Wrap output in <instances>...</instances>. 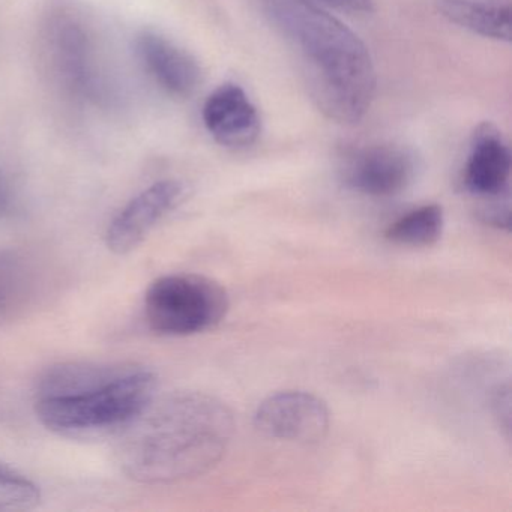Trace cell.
Here are the masks:
<instances>
[{
  "instance_id": "cell-1",
  "label": "cell",
  "mask_w": 512,
  "mask_h": 512,
  "mask_svg": "<svg viewBox=\"0 0 512 512\" xmlns=\"http://www.w3.org/2000/svg\"><path fill=\"white\" fill-rule=\"evenodd\" d=\"M235 434L232 410L200 391L157 398L118 434L119 464L145 485H170L205 475L229 449Z\"/></svg>"
},
{
  "instance_id": "cell-2",
  "label": "cell",
  "mask_w": 512,
  "mask_h": 512,
  "mask_svg": "<svg viewBox=\"0 0 512 512\" xmlns=\"http://www.w3.org/2000/svg\"><path fill=\"white\" fill-rule=\"evenodd\" d=\"M268 13L298 61L314 106L338 124L361 122L377 85L364 41L307 0H268Z\"/></svg>"
},
{
  "instance_id": "cell-3",
  "label": "cell",
  "mask_w": 512,
  "mask_h": 512,
  "mask_svg": "<svg viewBox=\"0 0 512 512\" xmlns=\"http://www.w3.org/2000/svg\"><path fill=\"white\" fill-rule=\"evenodd\" d=\"M157 386L154 371L136 362H59L35 382V415L68 439L119 434L157 397Z\"/></svg>"
},
{
  "instance_id": "cell-4",
  "label": "cell",
  "mask_w": 512,
  "mask_h": 512,
  "mask_svg": "<svg viewBox=\"0 0 512 512\" xmlns=\"http://www.w3.org/2000/svg\"><path fill=\"white\" fill-rule=\"evenodd\" d=\"M226 289L199 274H167L152 281L143 299L149 328L166 337H188L215 328L229 311Z\"/></svg>"
},
{
  "instance_id": "cell-5",
  "label": "cell",
  "mask_w": 512,
  "mask_h": 512,
  "mask_svg": "<svg viewBox=\"0 0 512 512\" xmlns=\"http://www.w3.org/2000/svg\"><path fill=\"white\" fill-rule=\"evenodd\" d=\"M254 425L268 439L313 445L328 434L331 412L313 392L289 389L269 395L257 406Z\"/></svg>"
},
{
  "instance_id": "cell-6",
  "label": "cell",
  "mask_w": 512,
  "mask_h": 512,
  "mask_svg": "<svg viewBox=\"0 0 512 512\" xmlns=\"http://www.w3.org/2000/svg\"><path fill=\"white\" fill-rule=\"evenodd\" d=\"M418 172L415 154L392 143L350 149L340 164V178L349 190L370 197L403 193Z\"/></svg>"
},
{
  "instance_id": "cell-7",
  "label": "cell",
  "mask_w": 512,
  "mask_h": 512,
  "mask_svg": "<svg viewBox=\"0 0 512 512\" xmlns=\"http://www.w3.org/2000/svg\"><path fill=\"white\" fill-rule=\"evenodd\" d=\"M185 196L187 187L176 179L149 185L110 221L106 230L107 248L118 256L137 250L155 227L184 202Z\"/></svg>"
},
{
  "instance_id": "cell-8",
  "label": "cell",
  "mask_w": 512,
  "mask_h": 512,
  "mask_svg": "<svg viewBox=\"0 0 512 512\" xmlns=\"http://www.w3.org/2000/svg\"><path fill=\"white\" fill-rule=\"evenodd\" d=\"M511 152L502 133L493 124L478 125L470 139V151L463 170V185L479 199L509 196Z\"/></svg>"
},
{
  "instance_id": "cell-9",
  "label": "cell",
  "mask_w": 512,
  "mask_h": 512,
  "mask_svg": "<svg viewBox=\"0 0 512 512\" xmlns=\"http://www.w3.org/2000/svg\"><path fill=\"white\" fill-rule=\"evenodd\" d=\"M202 118L208 133L224 148H250L259 139V112L235 83H224L209 95Z\"/></svg>"
},
{
  "instance_id": "cell-10",
  "label": "cell",
  "mask_w": 512,
  "mask_h": 512,
  "mask_svg": "<svg viewBox=\"0 0 512 512\" xmlns=\"http://www.w3.org/2000/svg\"><path fill=\"white\" fill-rule=\"evenodd\" d=\"M46 40L50 65L59 82L73 94H89L95 76L88 32L76 19L59 16L50 23Z\"/></svg>"
},
{
  "instance_id": "cell-11",
  "label": "cell",
  "mask_w": 512,
  "mask_h": 512,
  "mask_svg": "<svg viewBox=\"0 0 512 512\" xmlns=\"http://www.w3.org/2000/svg\"><path fill=\"white\" fill-rule=\"evenodd\" d=\"M136 49L146 73L167 94L188 98L199 89L202 83L199 64L169 38L145 31L137 37Z\"/></svg>"
},
{
  "instance_id": "cell-12",
  "label": "cell",
  "mask_w": 512,
  "mask_h": 512,
  "mask_svg": "<svg viewBox=\"0 0 512 512\" xmlns=\"http://www.w3.org/2000/svg\"><path fill=\"white\" fill-rule=\"evenodd\" d=\"M512 0H436L448 22L490 40L511 41Z\"/></svg>"
},
{
  "instance_id": "cell-13",
  "label": "cell",
  "mask_w": 512,
  "mask_h": 512,
  "mask_svg": "<svg viewBox=\"0 0 512 512\" xmlns=\"http://www.w3.org/2000/svg\"><path fill=\"white\" fill-rule=\"evenodd\" d=\"M37 292L38 274L31 260L13 251H0V322L25 311Z\"/></svg>"
},
{
  "instance_id": "cell-14",
  "label": "cell",
  "mask_w": 512,
  "mask_h": 512,
  "mask_svg": "<svg viewBox=\"0 0 512 512\" xmlns=\"http://www.w3.org/2000/svg\"><path fill=\"white\" fill-rule=\"evenodd\" d=\"M445 215L442 206L424 205L401 215L386 229V241L400 247H431L442 238Z\"/></svg>"
},
{
  "instance_id": "cell-15",
  "label": "cell",
  "mask_w": 512,
  "mask_h": 512,
  "mask_svg": "<svg viewBox=\"0 0 512 512\" xmlns=\"http://www.w3.org/2000/svg\"><path fill=\"white\" fill-rule=\"evenodd\" d=\"M40 485L11 464L0 461V512H26L40 506Z\"/></svg>"
},
{
  "instance_id": "cell-16",
  "label": "cell",
  "mask_w": 512,
  "mask_h": 512,
  "mask_svg": "<svg viewBox=\"0 0 512 512\" xmlns=\"http://www.w3.org/2000/svg\"><path fill=\"white\" fill-rule=\"evenodd\" d=\"M17 209V196L13 184L4 172H0V218L13 214Z\"/></svg>"
},
{
  "instance_id": "cell-17",
  "label": "cell",
  "mask_w": 512,
  "mask_h": 512,
  "mask_svg": "<svg viewBox=\"0 0 512 512\" xmlns=\"http://www.w3.org/2000/svg\"><path fill=\"white\" fill-rule=\"evenodd\" d=\"M323 4L352 14H370L373 11V0H322Z\"/></svg>"
}]
</instances>
